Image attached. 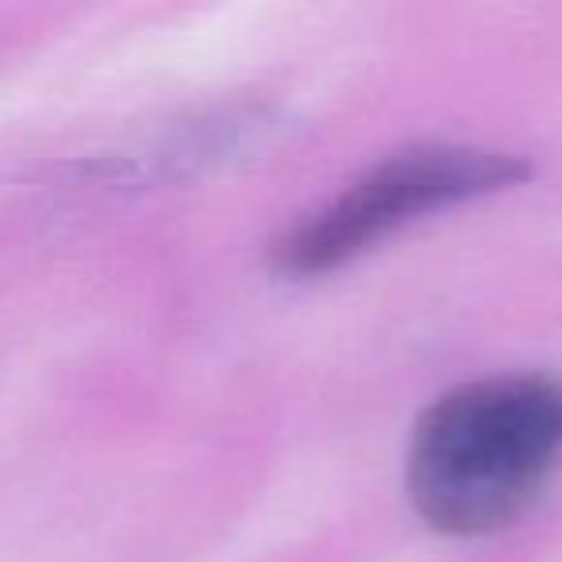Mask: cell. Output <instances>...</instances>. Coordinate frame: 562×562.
<instances>
[{
	"label": "cell",
	"mask_w": 562,
	"mask_h": 562,
	"mask_svg": "<svg viewBox=\"0 0 562 562\" xmlns=\"http://www.w3.org/2000/svg\"><path fill=\"white\" fill-rule=\"evenodd\" d=\"M562 459V382L543 374L482 378L420 416L408 447V493L451 536L516 520Z\"/></svg>",
	"instance_id": "cell-1"
},
{
	"label": "cell",
	"mask_w": 562,
	"mask_h": 562,
	"mask_svg": "<svg viewBox=\"0 0 562 562\" xmlns=\"http://www.w3.org/2000/svg\"><path fill=\"white\" fill-rule=\"evenodd\" d=\"M528 166L508 155L470 147H416L362 173L339 201L308 216L273 247V266L293 278H313L362 255L424 212L451 209L524 178Z\"/></svg>",
	"instance_id": "cell-2"
}]
</instances>
